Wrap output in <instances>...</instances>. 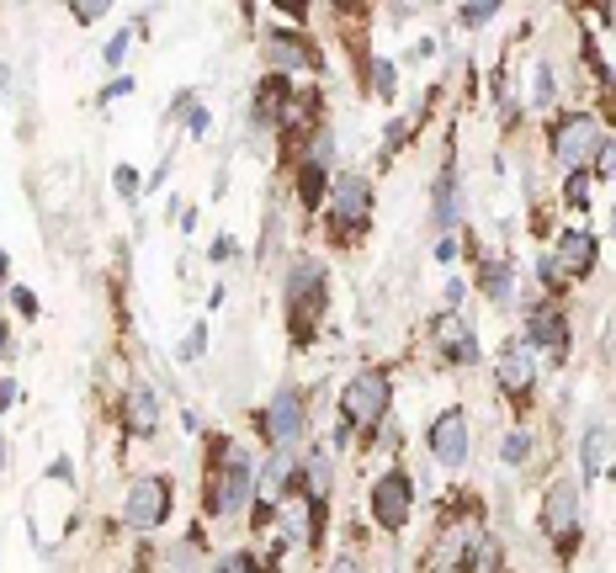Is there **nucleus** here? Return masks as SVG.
<instances>
[{
  "instance_id": "nucleus-35",
  "label": "nucleus",
  "mask_w": 616,
  "mask_h": 573,
  "mask_svg": "<svg viewBox=\"0 0 616 573\" xmlns=\"http://www.w3.org/2000/svg\"><path fill=\"white\" fill-rule=\"evenodd\" d=\"M229 255H234V240H229V234H223V240H213V261H229Z\"/></svg>"
},
{
  "instance_id": "nucleus-4",
  "label": "nucleus",
  "mask_w": 616,
  "mask_h": 573,
  "mask_svg": "<svg viewBox=\"0 0 616 573\" xmlns=\"http://www.w3.org/2000/svg\"><path fill=\"white\" fill-rule=\"evenodd\" d=\"M601 150H606V133H601V122L590 118V112H563L553 118V159L563 170H590V165H601Z\"/></svg>"
},
{
  "instance_id": "nucleus-27",
  "label": "nucleus",
  "mask_w": 616,
  "mask_h": 573,
  "mask_svg": "<svg viewBox=\"0 0 616 573\" xmlns=\"http://www.w3.org/2000/svg\"><path fill=\"white\" fill-rule=\"evenodd\" d=\"M218 573H261V563H255L250 552H229V558L218 563Z\"/></svg>"
},
{
  "instance_id": "nucleus-29",
  "label": "nucleus",
  "mask_w": 616,
  "mask_h": 573,
  "mask_svg": "<svg viewBox=\"0 0 616 573\" xmlns=\"http://www.w3.org/2000/svg\"><path fill=\"white\" fill-rule=\"evenodd\" d=\"M11 302H16V313H22V319H37V298H32L28 287H11Z\"/></svg>"
},
{
  "instance_id": "nucleus-7",
  "label": "nucleus",
  "mask_w": 616,
  "mask_h": 573,
  "mask_svg": "<svg viewBox=\"0 0 616 573\" xmlns=\"http://www.w3.org/2000/svg\"><path fill=\"white\" fill-rule=\"evenodd\" d=\"M542 531L558 542V552L569 558L580 542V483L574 478H553L548 499H542Z\"/></svg>"
},
{
  "instance_id": "nucleus-15",
  "label": "nucleus",
  "mask_w": 616,
  "mask_h": 573,
  "mask_svg": "<svg viewBox=\"0 0 616 573\" xmlns=\"http://www.w3.org/2000/svg\"><path fill=\"white\" fill-rule=\"evenodd\" d=\"M595 261H601V240H595V229H563L553 244V266L563 276H574V282H585L590 272H595Z\"/></svg>"
},
{
  "instance_id": "nucleus-14",
  "label": "nucleus",
  "mask_w": 616,
  "mask_h": 573,
  "mask_svg": "<svg viewBox=\"0 0 616 573\" xmlns=\"http://www.w3.org/2000/svg\"><path fill=\"white\" fill-rule=\"evenodd\" d=\"M431 334H436V351L452 366H479V356H484V351H479V330H473L462 313H436Z\"/></svg>"
},
{
  "instance_id": "nucleus-31",
  "label": "nucleus",
  "mask_w": 616,
  "mask_h": 573,
  "mask_svg": "<svg viewBox=\"0 0 616 573\" xmlns=\"http://www.w3.org/2000/svg\"><path fill=\"white\" fill-rule=\"evenodd\" d=\"M186 128H191V133H208V112H202V107H186Z\"/></svg>"
},
{
  "instance_id": "nucleus-5",
  "label": "nucleus",
  "mask_w": 616,
  "mask_h": 573,
  "mask_svg": "<svg viewBox=\"0 0 616 573\" xmlns=\"http://www.w3.org/2000/svg\"><path fill=\"white\" fill-rule=\"evenodd\" d=\"M170 505H176V488L165 473H144V478H133L123 499V526L133 531H160L165 520H170Z\"/></svg>"
},
{
  "instance_id": "nucleus-37",
  "label": "nucleus",
  "mask_w": 616,
  "mask_h": 573,
  "mask_svg": "<svg viewBox=\"0 0 616 573\" xmlns=\"http://www.w3.org/2000/svg\"><path fill=\"white\" fill-rule=\"evenodd\" d=\"M330 573H367V569H362V558H340Z\"/></svg>"
},
{
  "instance_id": "nucleus-12",
  "label": "nucleus",
  "mask_w": 616,
  "mask_h": 573,
  "mask_svg": "<svg viewBox=\"0 0 616 573\" xmlns=\"http://www.w3.org/2000/svg\"><path fill=\"white\" fill-rule=\"evenodd\" d=\"M468 441H473V430H468V409H441L426 430V447H431V462L441 467H462L468 462Z\"/></svg>"
},
{
  "instance_id": "nucleus-10",
  "label": "nucleus",
  "mask_w": 616,
  "mask_h": 573,
  "mask_svg": "<svg viewBox=\"0 0 616 573\" xmlns=\"http://www.w3.org/2000/svg\"><path fill=\"white\" fill-rule=\"evenodd\" d=\"M409 510H415V478L404 467H388L383 478L372 483V520L383 531H404L409 526Z\"/></svg>"
},
{
  "instance_id": "nucleus-41",
  "label": "nucleus",
  "mask_w": 616,
  "mask_h": 573,
  "mask_svg": "<svg viewBox=\"0 0 616 573\" xmlns=\"http://www.w3.org/2000/svg\"><path fill=\"white\" fill-rule=\"evenodd\" d=\"M612 223H616V208H612Z\"/></svg>"
},
{
  "instance_id": "nucleus-18",
  "label": "nucleus",
  "mask_w": 616,
  "mask_h": 573,
  "mask_svg": "<svg viewBox=\"0 0 616 573\" xmlns=\"http://www.w3.org/2000/svg\"><path fill=\"white\" fill-rule=\"evenodd\" d=\"M128 430L133 436H154L160 430V398H154L150 383H139V388L128 393Z\"/></svg>"
},
{
  "instance_id": "nucleus-11",
  "label": "nucleus",
  "mask_w": 616,
  "mask_h": 573,
  "mask_svg": "<svg viewBox=\"0 0 616 573\" xmlns=\"http://www.w3.org/2000/svg\"><path fill=\"white\" fill-rule=\"evenodd\" d=\"M494 377H499V388L510 404H526L531 393H537V351L526 345V340H510L499 356H494Z\"/></svg>"
},
{
  "instance_id": "nucleus-1",
  "label": "nucleus",
  "mask_w": 616,
  "mask_h": 573,
  "mask_svg": "<svg viewBox=\"0 0 616 573\" xmlns=\"http://www.w3.org/2000/svg\"><path fill=\"white\" fill-rule=\"evenodd\" d=\"M213 467H208V515H245V505L255 499V462L250 452L229 447V436H213Z\"/></svg>"
},
{
  "instance_id": "nucleus-22",
  "label": "nucleus",
  "mask_w": 616,
  "mask_h": 573,
  "mask_svg": "<svg viewBox=\"0 0 616 573\" xmlns=\"http://www.w3.org/2000/svg\"><path fill=\"white\" fill-rule=\"evenodd\" d=\"M372 86H377V96H383V101H394V96H399V69H394V59L372 64Z\"/></svg>"
},
{
  "instance_id": "nucleus-33",
  "label": "nucleus",
  "mask_w": 616,
  "mask_h": 573,
  "mask_svg": "<svg viewBox=\"0 0 616 573\" xmlns=\"http://www.w3.org/2000/svg\"><path fill=\"white\" fill-rule=\"evenodd\" d=\"M69 473H75V467H69V462H64V456H54V462H48V478L69 483Z\"/></svg>"
},
{
  "instance_id": "nucleus-36",
  "label": "nucleus",
  "mask_w": 616,
  "mask_h": 573,
  "mask_svg": "<svg viewBox=\"0 0 616 573\" xmlns=\"http://www.w3.org/2000/svg\"><path fill=\"white\" fill-rule=\"evenodd\" d=\"M101 11H107V5H75V22H96Z\"/></svg>"
},
{
  "instance_id": "nucleus-38",
  "label": "nucleus",
  "mask_w": 616,
  "mask_h": 573,
  "mask_svg": "<svg viewBox=\"0 0 616 573\" xmlns=\"http://www.w3.org/2000/svg\"><path fill=\"white\" fill-rule=\"evenodd\" d=\"M6 266H11V261H6V255H0V287H6Z\"/></svg>"
},
{
  "instance_id": "nucleus-9",
  "label": "nucleus",
  "mask_w": 616,
  "mask_h": 573,
  "mask_svg": "<svg viewBox=\"0 0 616 573\" xmlns=\"http://www.w3.org/2000/svg\"><path fill=\"white\" fill-rule=\"evenodd\" d=\"M308 430V393L304 388H282L266 409H261V436L272 447H298Z\"/></svg>"
},
{
  "instance_id": "nucleus-40",
  "label": "nucleus",
  "mask_w": 616,
  "mask_h": 573,
  "mask_svg": "<svg viewBox=\"0 0 616 573\" xmlns=\"http://www.w3.org/2000/svg\"><path fill=\"white\" fill-rule=\"evenodd\" d=\"M0 467H6V436H0Z\"/></svg>"
},
{
  "instance_id": "nucleus-25",
  "label": "nucleus",
  "mask_w": 616,
  "mask_h": 573,
  "mask_svg": "<svg viewBox=\"0 0 616 573\" xmlns=\"http://www.w3.org/2000/svg\"><path fill=\"white\" fill-rule=\"evenodd\" d=\"M499 456H505L510 467L526 462V456H531V436H526V430H510V436H505V447H499Z\"/></svg>"
},
{
  "instance_id": "nucleus-23",
  "label": "nucleus",
  "mask_w": 616,
  "mask_h": 573,
  "mask_svg": "<svg viewBox=\"0 0 616 573\" xmlns=\"http://www.w3.org/2000/svg\"><path fill=\"white\" fill-rule=\"evenodd\" d=\"M531 101L537 107H553V64L537 59V75H531Z\"/></svg>"
},
{
  "instance_id": "nucleus-2",
  "label": "nucleus",
  "mask_w": 616,
  "mask_h": 573,
  "mask_svg": "<svg viewBox=\"0 0 616 573\" xmlns=\"http://www.w3.org/2000/svg\"><path fill=\"white\" fill-rule=\"evenodd\" d=\"M324 308H330L324 266H319V261H293V266H287V330H293V345H298V351L319 334Z\"/></svg>"
},
{
  "instance_id": "nucleus-30",
  "label": "nucleus",
  "mask_w": 616,
  "mask_h": 573,
  "mask_svg": "<svg viewBox=\"0 0 616 573\" xmlns=\"http://www.w3.org/2000/svg\"><path fill=\"white\" fill-rule=\"evenodd\" d=\"M123 54H128V32H118V37H112V43H107V64H112V69H118V64H123Z\"/></svg>"
},
{
  "instance_id": "nucleus-39",
  "label": "nucleus",
  "mask_w": 616,
  "mask_h": 573,
  "mask_svg": "<svg viewBox=\"0 0 616 573\" xmlns=\"http://www.w3.org/2000/svg\"><path fill=\"white\" fill-rule=\"evenodd\" d=\"M0 356H6V324H0Z\"/></svg>"
},
{
  "instance_id": "nucleus-6",
  "label": "nucleus",
  "mask_w": 616,
  "mask_h": 573,
  "mask_svg": "<svg viewBox=\"0 0 616 573\" xmlns=\"http://www.w3.org/2000/svg\"><path fill=\"white\" fill-rule=\"evenodd\" d=\"M330 202H336V212H330L336 240H356V234L367 229V218H372V181L345 170V176L330 181Z\"/></svg>"
},
{
  "instance_id": "nucleus-16",
  "label": "nucleus",
  "mask_w": 616,
  "mask_h": 573,
  "mask_svg": "<svg viewBox=\"0 0 616 573\" xmlns=\"http://www.w3.org/2000/svg\"><path fill=\"white\" fill-rule=\"evenodd\" d=\"M458 229V170H452V159L441 165V176H436V234L447 240Z\"/></svg>"
},
{
  "instance_id": "nucleus-20",
  "label": "nucleus",
  "mask_w": 616,
  "mask_h": 573,
  "mask_svg": "<svg viewBox=\"0 0 616 573\" xmlns=\"http://www.w3.org/2000/svg\"><path fill=\"white\" fill-rule=\"evenodd\" d=\"M324 197H330V165L304 159V170H298V202L314 212V208H324Z\"/></svg>"
},
{
  "instance_id": "nucleus-17",
  "label": "nucleus",
  "mask_w": 616,
  "mask_h": 573,
  "mask_svg": "<svg viewBox=\"0 0 616 573\" xmlns=\"http://www.w3.org/2000/svg\"><path fill=\"white\" fill-rule=\"evenodd\" d=\"M293 96H298V91H287V80H282V75H266V80L255 86V118H261V122H282V118H287V107H293Z\"/></svg>"
},
{
  "instance_id": "nucleus-32",
  "label": "nucleus",
  "mask_w": 616,
  "mask_h": 573,
  "mask_svg": "<svg viewBox=\"0 0 616 573\" xmlns=\"http://www.w3.org/2000/svg\"><path fill=\"white\" fill-rule=\"evenodd\" d=\"M128 91H133V80H112V86L96 96V101H118V96H128Z\"/></svg>"
},
{
  "instance_id": "nucleus-8",
  "label": "nucleus",
  "mask_w": 616,
  "mask_h": 573,
  "mask_svg": "<svg viewBox=\"0 0 616 573\" xmlns=\"http://www.w3.org/2000/svg\"><path fill=\"white\" fill-rule=\"evenodd\" d=\"M526 345L542 351L553 366L569 362V345H574V330H569V313L558 302H531L526 313Z\"/></svg>"
},
{
  "instance_id": "nucleus-19",
  "label": "nucleus",
  "mask_w": 616,
  "mask_h": 573,
  "mask_svg": "<svg viewBox=\"0 0 616 573\" xmlns=\"http://www.w3.org/2000/svg\"><path fill=\"white\" fill-rule=\"evenodd\" d=\"M612 452H616V430L612 425H590L585 430V478H601Z\"/></svg>"
},
{
  "instance_id": "nucleus-21",
  "label": "nucleus",
  "mask_w": 616,
  "mask_h": 573,
  "mask_svg": "<svg viewBox=\"0 0 616 573\" xmlns=\"http://www.w3.org/2000/svg\"><path fill=\"white\" fill-rule=\"evenodd\" d=\"M479 287H484L494 302H505L510 298V272H505L499 261H490V266H479Z\"/></svg>"
},
{
  "instance_id": "nucleus-28",
  "label": "nucleus",
  "mask_w": 616,
  "mask_h": 573,
  "mask_svg": "<svg viewBox=\"0 0 616 573\" xmlns=\"http://www.w3.org/2000/svg\"><path fill=\"white\" fill-rule=\"evenodd\" d=\"M112 181H118L123 197H139V191H144V181H139V170H133V165H118V176H112Z\"/></svg>"
},
{
  "instance_id": "nucleus-26",
  "label": "nucleus",
  "mask_w": 616,
  "mask_h": 573,
  "mask_svg": "<svg viewBox=\"0 0 616 573\" xmlns=\"http://www.w3.org/2000/svg\"><path fill=\"white\" fill-rule=\"evenodd\" d=\"M202 351H208V324H191L182 340V362H197Z\"/></svg>"
},
{
  "instance_id": "nucleus-3",
  "label": "nucleus",
  "mask_w": 616,
  "mask_h": 573,
  "mask_svg": "<svg viewBox=\"0 0 616 573\" xmlns=\"http://www.w3.org/2000/svg\"><path fill=\"white\" fill-rule=\"evenodd\" d=\"M388 409H394V377L383 366L356 372L340 388V420L351 425V430H377V425L388 420Z\"/></svg>"
},
{
  "instance_id": "nucleus-13",
  "label": "nucleus",
  "mask_w": 616,
  "mask_h": 573,
  "mask_svg": "<svg viewBox=\"0 0 616 573\" xmlns=\"http://www.w3.org/2000/svg\"><path fill=\"white\" fill-rule=\"evenodd\" d=\"M261 48H266V59H272V75L282 69H319V48L308 43V32H293V27H272L261 37Z\"/></svg>"
},
{
  "instance_id": "nucleus-34",
  "label": "nucleus",
  "mask_w": 616,
  "mask_h": 573,
  "mask_svg": "<svg viewBox=\"0 0 616 573\" xmlns=\"http://www.w3.org/2000/svg\"><path fill=\"white\" fill-rule=\"evenodd\" d=\"M11 404H16V383H6V377H0V415H6Z\"/></svg>"
},
{
  "instance_id": "nucleus-24",
  "label": "nucleus",
  "mask_w": 616,
  "mask_h": 573,
  "mask_svg": "<svg viewBox=\"0 0 616 573\" xmlns=\"http://www.w3.org/2000/svg\"><path fill=\"white\" fill-rule=\"evenodd\" d=\"M494 16H499V5H494V0H484V5H458L462 27H490Z\"/></svg>"
}]
</instances>
